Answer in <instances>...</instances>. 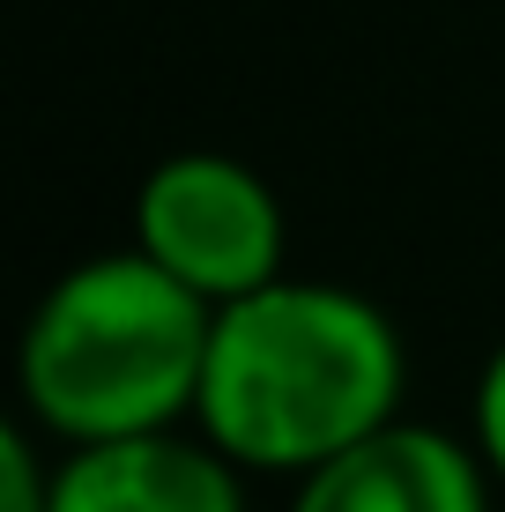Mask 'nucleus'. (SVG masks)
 <instances>
[{
	"label": "nucleus",
	"instance_id": "obj_6",
	"mask_svg": "<svg viewBox=\"0 0 505 512\" xmlns=\"http://www.w3.org/2000/svg\"><path fill=\"white\" fill-rule=\"evenodd\" d=\"M52 483H60V446H45L30 423L0 431V512H52Z\"/></svg>",
	"mask_w": 505,
	"mask_h": 512
},
{
	"label": "nucleus",
	"instance_id": "obj_4",
	"mask_svg": "<svg viewBox=\"0 0 505 512\" xmlns=\"http://www.w3.org/2000/svg\"><path fill=\"white\" fill-rule=\"evenodd\" d=\"M491 468L476 438H454L439 423H387L342 461L312 468L290 512H491Z\"/></svg>",
	"mask_w": 505,
	"mask_h": 512
},
{
	"label": "nucleus",
	"instance_id": "obj_2",
	"mask_svg": "<svg viewBox=\"0 0 505 512\" xmlns=\"http://www.w3.org/2000/svg\"><path fill=\"white\" fill-rule=\"evenodd\" d=\"M208 327L216 305L179 290L134 245L75 260L38 297L15 349L23 423L60 453L186 431L201 401Z\"/></svg>",
	"mask_w": 505,
	"mask_h": 512
},
{
	"label": "nucleus",
	"instance_id": "obj_3",
	"mask_svg": "<svg viewBox=\"0 0 505 512\" xmlns=\"http://www.w3.org/2000/svg\"><path fill=\"white\" fill-rule=\"evenodd\" d=\"M134 253L223 312L290 275L283 268L290 223H283L275 186L246 156L179 149L164 164H149L142 193H134Z\"/></svg>",
	"mask_w": 505,
	"mask_h": 512
},
{
	"label": "nucleus",
	"instance_id": "obj_1",
	"mask_svg": "<svg viewBox=\"0 0 505 512\" xmlns=\"http://www.w3.org/2000/svg\"><path fill=\"white\" fill-rule=\"evenodd\" d=\"M402 394V327L364 290L283 275L275 290L216 312L194 431L246 475L305 483L312 468L402 423Z\"/></svg>",
	"mask_w": 505,
	"mask_h": 512
},
{
	"label": "nucleus",
	"instance_id": "obj_5",
	"mask_svg": "<svg viewBox=\"0 0 505 512\" xmlns=\"http://www.w3.org/2000/svg\"><path fill=\"white\" fill-rule=\"evenodd\" d=\"M52 512H253V505H246V468L223 461L201 431H156L60 453Z\"/></svg>",
	"mask_w": 505,
	"mask_h": 512
},
{
	"label": "nucleus",
	"instance_id": "obj_7",
	"mask_svg": "<svg viewBox=\"0 0 505 512\" xmlns=\"http://www.w3.org/2000/svg\"><path fill=\"white\" fill-rule=\"evenodd\" d=\"M468 438H476L491 483L505 490V342L483 357V372H476V416H468Z\"/></svg>",
	"mask_w": 505,
	"mask_h": 512
}]
</instances>
